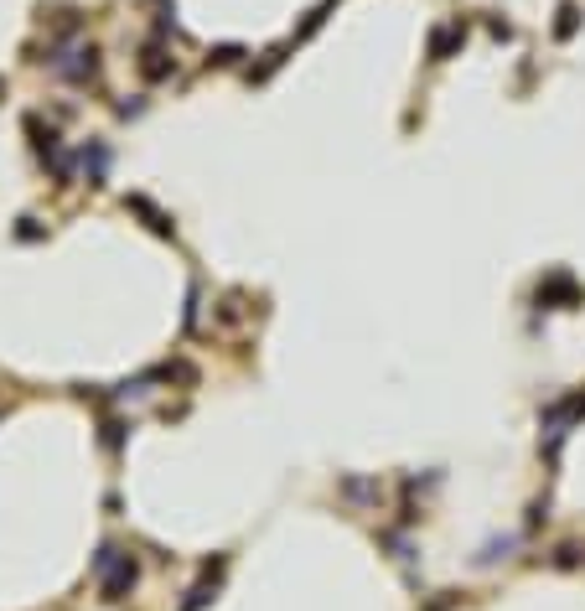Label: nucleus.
<instances>
[{"label": "nucleus", "instance_id": "1", "mask_svg": "<svg viewBox=\"0 0 585 611\" xmlns=\"http://www.w3.org/2000/svg\"><path fill=\"white\" fill-rule=\"evenodd\" d=\"M52 73H58V78H68V84H88V78L99 73V47H94V42L68 47L63 58H52Z\"/></svg>", "mask_w": 585, "mask_h": 611}, {"label": "nucleus", "instance_id": "2", "mask_svg": "<svg viewBox=\"0 0 585 611\" xmlns=\"http://www.w3.org/2000/svg\"><path fill=\"white\" fill-rule=\"evenodd\" d=\"M140 580V565H135V554H114V565L99 575V590H104V601H125L130 590Z\"/></svg>", "mask_w": 585, "mask_h": 611}, {"label": "nucleus", "instance_id": "3", "mask_svg": "<svg viewBox=\"0 0 585 611\" xmlns=\"http://www.w3.org/2000/svg\"><path fill=\"white\" fill-rule=\"evenodd\" d=\"M461 47H466V26L461 22H446L430 31V63H446V58H456Z\"/></svg>", "mask_w": 585, "mask_h": 611}, {"label": "nucleus", "instance_id": "4", "mask_svg": "<svg viewBox=\"0 0 585 611\" xmlns=\"http://www.w3.org/2000/svg\"><path fill=\"white\" fill-rule=\"evenodd\" d=\"M140 73H146L150 84H161V78L176 73V58H171L161 42H146V47H140Z\"/></svg>", "mask_w": 585, "mask_h": 611}, {"label": "nucleus", "instance_id": "5", "mask_svg": "<svg viewBox=\"0 0 585 611\" xmlns=\"http://www.w3.org/2000/svg\"><path fill=\"white\" fill-rule=\"evenodd\" d=\"M78 161H84L88 187H104V176H109V146L104 140H88V146L78 150Z\"/></svg>", "mask_w": 585, "mask_h": 611}, {"label": "nucleus", "instance_id": "6", "mask_svg": "<svg viewBox=\"0 0 585 611\" xmlns=\"http://www.w3.org/2000/svg\"><path fill=\"white\" fill-rule=\"evenodd\" d=\"M125 208H130V212H140V218H146V229H150V233H161V238H171V233H176V223H171L166 212L150 202V197H125Z\"/></svg>", "mask_w": 585, "mask_h": 611}, {"label": "nucleus", "instance_id": "7", "mask_svg": "<svg viewBox=\"0 0 585 611\" xmlns=\"http://www.w3.org/2000/svg\"><path fill=\"white\" fill-rule=\"evenodd\" d=\"M544 301H580V291H575L570 274H549V280L539 285V306H544Z\"/></svg>", "mask_w": 585, "mask_h": 611}, {"label": "nucleus", "instance_id": "8", "mask_svg": "<svg viewBox=\"0 0 585 611\" xmlns=\"http://www.w3.org/2000/svg\"><path fill=\"white\" fill-rule=\"evenodd\" d=\"M513 544H518V539H487L482 554H477V565H498V560H508V549Z\"/></svg>", "mask_w": 585, "mask_h": 611}, {"label": "nucleus", "instance_id": "9", "mask_svg": "<svg viewBox=\"0 0 585 611\" xmlns=\"http://www.w3.org/2000/svg\"><path fill=\"white\" fill-rule=\"evenodd\" d=\"M99 430H104V451H120V445H125V420L104 415V420H99Z\"/></svg>", "mask_w": 585, "mask_h": 611}, {"label": "nucleus", "instance_id": "10", "mask_svg": "<svg viewBox=\"0 0 585 611\" xmlns=\"http://www.w3.org/2000/svg\"><path fill=\"white\" fill-rule=\"evenodd\" d=\"M342 492H347V498H357V503H378V482H357V477H347V482H342Z\"/></svg>", "mask_w": 585, "mask_h": 611}, {"label": "nucleus", "instance_id": "11", "mask_svg": "<svg viewBox=\"0 0 585 611\" xmlns=\"http://www.w3.org/2000/svg\"><path fill=\"white\" fill-rule=\"evenodd\" d=\"M212 590H218V586H208V580H197V586L187 590V601H182V611H202V607L212 601Z\"/></svg>", "mask_w": 585, "mask_h": 611}, {"label": "nucleus", "instance_id": "12", "mask_svg": "<svg viewBox=\"0 0 585 611\" xmlns=\"http://www.w3.org/2000/svg\"><path fill=\"white\" fill-rule=\"evenodd\" d=\"M575 26H580V11H575V5H560V22H554V37H575Z\"/></svg>", "mask_w": 585, "mask_h": 611}, {"label": "nucleus", "instance_id": "13", "mask_svg": "<svg viewBox=\"0 0 585 611\" xmlns=\"http://www.w3.org/2000/svg\"><path fill=\"white\" fill-rule=\"evenodd\" d=\"M554 565H560V570L580 565V549H575V544H560V549H554Z\"/></svg>", "mask_w": 585, "mask_h": 611}, {"label": "nucleus", "instance_id": "14", "mask_svg": "<svg viewBox=\"0 0 585 611\" xmlns=\"http://www.w3.org/2000/svg\"><path fill=\"white\" fill-rule=\"evenodd\" d=\"M238 58H244V47H218V52H212V63L218 67H233Z\"/></svg>", "mask_w": 585, "mask_h": 611}, {"label": "nucleus", "instance_id": "15", "mask_svg": "<svg viewBox=\"0 0 585 611\" xmlns=\"http://www.w3.org/2000/svg\"><path fill=\"white\" fill-rule=\"evenodd\" d=\"M135 114H146V99H130V104H120V120H135Z\"/></svg>", "mask_w": 585, "mask_h": 611}, {"label": "nucleus", "instance_id": "16", "mask_svg": "<svg viewBox=\"0 0 585 611\" xmlns=\"http://www.w3.org/2000/svg\"><path fill=\"white\" fill-rule=\"evenodd\" d=\"M0 94H5V84H0Z\"/></svg>", "mask_w": 585, "mask_h": 611}]
</instances>
